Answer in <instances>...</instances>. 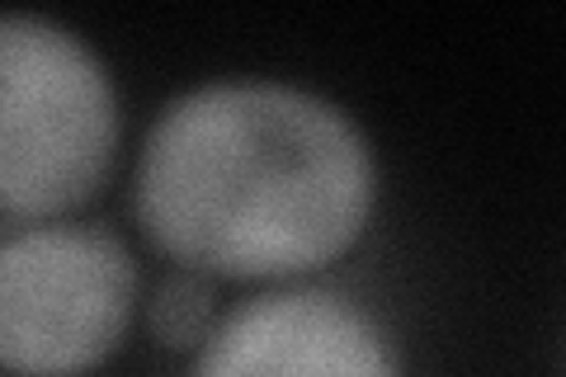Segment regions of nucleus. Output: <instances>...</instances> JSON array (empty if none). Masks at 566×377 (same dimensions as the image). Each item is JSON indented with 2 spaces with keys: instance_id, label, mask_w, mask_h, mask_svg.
<instances>
[{
  "instance_id": "1",
  "label": "nucleus",
  "mask_w": 566,
  "mask_h": 377,
  "mask_svg": "<svg viewBox=\"0 0 566 377\" xmlns=\"http://www.w3.org/2000/svg\"><path fill=\"white\" fill-rule=\"evenodd\" d=\"M378 160L345 104L270 76L203 81L156 114L133 212L166 260L212 279H303L349 255Z\"/></svg>"
},
{
  "instance_id": "2",
  "label": "nucleus",
  "mask_w": 566,
  "mask_h": 377,
  "mask_svg": "<svg viewBox=\"0 0 566 377\" xmlns=\"http://www.w3.org/2000/svg\"><path fill=\"white\" fill-rule=\"evenodd\" d=\"M123 137L118 90L99 52L48 14L0 20V212L10 227L57 222L91 203Z\"/></svg>"
},
{
  "instance_id": "3",
  "label": "nucleus",
  "mask_w": 566,
  "mask_h": 377,
  "mask_svg": "<svg viewBox=\"0 0 566 377\" xmlns=\"http://www.w3.org/2000/svg\"><path fill=\"white\" fill-rule=\"evenodd\" d=\"M133 250L99 222H29L0 241V368L85 377L114 358L137 316Z\"/></svg>"
},
{
  "instance_id": "4",
  "label": "nucleus",
  "mask_w": 566,
  "mask_h": 377,
  "mask_svg": "<svg viewBox=\"0 0 566 377\" xmlns=\"http://www.w3.org/2000/svg\"><path fill=\"white\" fill-rule=\"evenodd\" d=\"M189 377H406V364L368 302L322 283H289L222 312Z\"/></svg>"
},
{
  "instance_id": "5",
  "label": "nucleus",
  "mask_w": 566,
  "mask_h": 377,
  "mask_svg": "<svg viewBox=\"0 0 566 377\" xmlns=\"http://www.w3.org/2000/svg\"><path fill=\"white\" fill-rule=\"evenodd\" d=\"M218 279L199 274V269H180L175 264L170 274L151 289L147 302V331L156 345H166L175 354H199L208 345V335L218 331Z\"/></svg>"
}]
</instances>
